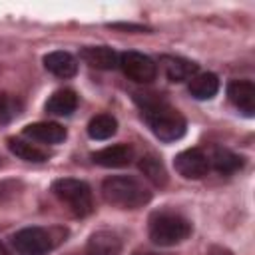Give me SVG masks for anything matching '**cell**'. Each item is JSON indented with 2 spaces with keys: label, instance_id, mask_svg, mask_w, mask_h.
Wrapping results in <instances>:
<instances>
[{
  "label": "cell",
  "instance_id": "obj_21",
  "mask_svg": "<svg viewBox=\"0 0 255 255\" xmlns=\"http://www.w3.org/2000/svg\"><path fill=\"white\" fill-rule=\"evenodd\" d=\"M12 116H18V102L8 96H0V122H6Z\"/></svg>",
  "mask_w": 255,
  "mask_h": 255
},
{
  "label": "cell",
  "instance_id": "obj_23",
  "mask_svg": "<svg viewBox=\"0 0 255 255\" xmlns=\"http://www.w3.org/2000/svg\"><path fill=\"white\" fill-rule=\"evenodd\" d=\"M114 28H120V30H135V32H143L145 28L139 26V24H110Z\"/></svg>",
  "mask_w": 255,
  "mask_h": 255
},
{
  "label": "cell",
  "instance_id": "obj_7",
  "mask_svg": "<svg viewBox=\"0 0 255 255\" xmlns=\"http://www.w3.org/2000/svg\"><path fill=\"white\" fill-rule=\"evenodd\" d=\"M173 167L185 179H199L209 171L211 165H209V157L203 149L189 147V149L179 151L173 157Z\"/></svg>",
  "mask_w": 255,
  "mask_h": 255
},
{
  "label": "cell",
  "instance_id": "obj_6",
  "mask_svg": "<svg viewBox=\"0 0 255 255\" xmlns=\"http://www.w3.org/2000/svg\"><path fill=\"white\" fill-rule=\"evenodd\" d=\"M118 66L129 80L137 84H149L157 76V64L141 52H124L120 56Z\"/></svg>",
  "mask_w": 255,
  "mask_h": 255
},
{
  "label": "cell",
  "instance_id": "obj_5",
  "mask_svg": "<svg viewBox=\"0 0 255 255\" xmlns=\"http://www.w3.org/2000/svg\"><path fill=\"white\" fill-rule=\"evenodd\" d=\"M54 245L56 237L42 227H24L12 235V247L20 255H46Z\"/></svg>",
  "mask_w": 255,
  "mask_h": 255
},
{
  "label": "cell",
  "instance_id": "obj_8",
  "mask_svg": "<svg viewBox=\"0 0 255 255\" xmlns=\"http://www.w3.org/2000/svg\"><path fill=\"white\" fill-rule=\"evenodd\" d=\"M229 102L243 112L245 116H253L255 112V84L249 80H233L227 84Z\"/></svg>",
  "mask_w": 255,
  "mask_h": 255
},
{
  "label": "cell",
  "instance_id": "obj_25",
  "mask_svg": "<svg viewBox=\"0 0 255 255\" xmlns=\"http://www.w3.org/2000/svg\"><path fill=\"white\" fill-rule=\"evenodd\" d=\"M133 255H157V253H149V251H137V253H133Z\"/></svg>",
  "mask_w": 255,
  "mask_h": 255
},
{
  "label": "cell",
  "instance_id": "obj_16",
  "mask_svg": "<svg viewBox=\"0 0 255 255\" xmlns=\"http://www.w3.org/2000/svg\"><path fill=\"white\" fill-rule=\"evenodd\" d=\"M189 94L195 100H211L217 92H219V78L211 72H203V74H195L189 80L187 86Z\"/></svg>",
  "mask_w": 255,
  "mask_h": 255
},
{
  "label": "cell",
  "instance_id": "obj_15",
  "mask_svg": "<svg viewBox=\"0 0 255 255\" xmlns=\"http://www.w3.org/2000/svg\"><path fill=\"white\" fill-rule=\"evenodd\" d=\"M88 255H120L122 253V241L112 231H96L86 247Z\"/></svg>",
  "mask_w": 255,
  "mask_h": 255
},
{
  "label": "cell",
  "instance_id": "obj_26",
  "mask_svg": "<svg viewBox=\"0 0 255 255\" xmlns=\"http://www.w3.org/2000/svg\"><path fill=\"white\" fill-rule=\"evenodd\" d=\"M0 255H6V247H4V243L0 241Z\"/></svg>",
  "mask_w": 255,
  "mask_h": 255
},
{
  "label": "cell",
  "instance_id": "obj_22",
  "mask_svg": "<svg viewBox=\"0 0 255 255\" xmlns=\"http://www.w3.org/2000/svg\"><path fill=\"white\" fill-rule=\"evenodd\" d=\"M20 187V181H14V179H4L0 181V201L12 197Z\"/></svg>",
  "mask_w": 255,
  "mask_h": 255
},
{
  "label": "cell",
  "instance_id": "obj_14",
  "mask_svg": "<svg viewBox=\"0 0 255 255\" xmlns=\"http://www.w3.org/2000/svg\"><path fill=\"white\" fill-rule=\"evenodd\" d=\"M6 143H8V149H10L16 157H20V159H24V161L42 163V161H48V157H50V151H48V149L40 147L38 143L26 141V139H22V137H8Z\"/></svg>",
  "mask_w": 255,
  "mask_h": 255
},
{
  "label": "cell",
  "instance_id": "obj_27",
  "mask_svg": "<svg viewBox=\"0 0 255 255\" xmlns=\"http://www.w3.org/2000/svg\"><path fill=\"white\" fill-rule=\"evenodd\" d=\"M0 165H2V157H0Z\"/></svg>",
  "mask_w": 255,
  "mask_h": 255
},
{
  "label": "cell",
  "instance_id": "obj_11",
  "mask_svg": "<svg viewBox=\"0 0 255 255\" xmlns=\"http://www.w3.org/2000/svg\"><path fill=\"white\" fill-rule=\"evenodd\" d=\"M24 137H30L32 141H40V143H62L68 135L66 128H62L56 122H36V124H28L22 129Z\"/></svg>",
  "mask_w": 255,
  "mask_h": 255
},
{
  "label": "cell",
  "instance_id": "obj_1",
  "mask_svg": "<svg viewBox=\"0 0 255 255\" xmlns=\"http://www.w3.org/2000/svg\"><path fill=\"white\" fill-rule=\"evenodd\" d=\"M135 102L141 108V116L153 135L161 141H175L183 137L187 129L185 118L155 94H135Z\"/></svg>",
  "mask_w": 255,
  "mask_h": 255
},
{
  "label": "cell",
  "instance_id": "obj_10",
  "mask_svg": "<svg viewBox=\"0 0 255 255\" xmlns=\"http://www.w3.org/2000/svg\"><path fill=\"white\" fill-rule=\"evenodd\" d=\"M159 64L169 82H187L195 74H199V66L181 56H161Z\"/></svg>",
  "mask_w": 255,
  "mask_h": 255
},
{
  "label": "cell",
  "instance_id": "obj_20",
  "mask_svg": "<svg viewBox=\"0 0 255 255\" xmlns=\"http://www.w3.org/2000/svg\"><path fill=\"white\" fill-rule=\"evenodd\" d=\"M139 169L141 173L157 187H163L167 183V171H165V165L155 157V155H143L139 159Z\"/></svg>",
  "mask_w": 255,
  "mask_h": 255
},
{
  "label": "cell",
  "instance_id": "obj_13",
  "mask_svg": "<svg viewBox=\"0 0 255 255\" xmlns=\"http://www.w3.org/2000/svg\"><path fill=\"white\" fill-rule=\"evenodd\" d=\"M44 66L50 74H54L58 78H64V80L76 76V72H78V60L70 52H62V50L46 54L44 56Z\"/></svg>",
  "mask_w": 255,
  "mask_h": 255
},
{
  "label": "cell",
  "instance_id": "obj_4",
  "mask_svg": "<svg viewBox=\"0 0 255 255\" xmlns=\"http://www.w3.org/2000/svg\"><path fill=\"white\" fill-rule=\"evenodd\" d=\"M52 193L68 205V209L78 215L84 217L88 213H92L94 209V201H92V189L86 181L82 179H74V177H60L52 183Z\"/></svg>",
  "mask_w": 255,
  "mask_h": 255
},
{
  "label": "cell",
  "instance_id": "obj_2",
  "mask_svg": "<svg viewBox=\"0 0 255 255\" xmlns=\"http://www.w3.org/2000/svg\"><path fill=\"white\" fill-rule=\"evenodd\" d=\"M102 195L110 205L122 209H137L151 201L149 187L131 175H112L102 183Z\"/></svg>",
  "mask_w": 255,
  "mask_h": 255
},
{
  "label": "cell",
  "instance_id": "obj_12",
  "mask_svg": "<svg viewBox=\"0 0 255 255\" xmlns=\"http://www.w3.org/2000/svg\"><path fill=\"white\" fill-rule=\"evenodd\" d=\"M80 58L88 66L98 70H114L118 68V62H120L118 52L110 46H84L80 50Z\"/></svg>",
  "mask_w": 255,
  "mask_h": 255
},
{
  "label": "cell",
  "instance_id": "obj_9",
  "mask_svg": "<svg viewBox=\"0 0 255 255\" xmlns=\"http://www.w3.org/2000/svg\"><path fill=\"white\" fill-rule=\"evenodd\" d=\"M135 151L131 145L128 143H116V145H108L104 149H98L92 153V161L102 165V167H124L129 165L133 159Z\"/></svg>",
  "mask_w": 255,
  "mask_h": 255
},
{
  "label": "cell",
  "instance_id": "obj_24",
  "mask_svg": "<svg viewBox=\"0 0 255 255\" xmlns=\"http://www.w3.org/2000/svg\"><path fill=\"white\" fill-rule=\"evenodd\" d=\"M209 255H233L227 247H221V245H213L211 249H209Z\"/></svg>",
  "mask_w": 255,
  "mask_h": 255
},
{
  "label": "cell",
  "instance_id": "obj_19",
  "mask_svg": "<svg viewBox=\"0 0 255 255\" xmlns=\"http://www.w3.org/2000/svg\"><path fill=\"white\" fill-rule=\"evenodd\" d=\"M118 131V122L114 116L110 114H100V116H94L88 124V135L92 139H108L112 137L114 133Z\"/></svg>",
  "mask_w": 255,
  "mask_h": 255
},
{
  "label": "cell",
  "instance_id": "obj_17",
  "mask_svg": "<svg viewBox=\"0 0 255 255\" xmlns=\"http://www.w3.org/2000/svg\"><path fill=\"white\" fill-rule=\"evenodd\" d=\"M78 108V96L74 90H58L46 102V112L52 116H70Z\"/></svg>",
  "mask_w": 255,
  "mask_h": 255
},
{
  "label": "cell",
  "instance_id": "obj_3",
  "mask_svg": "<svg viewBox=\"0 0 255 255\" xmlns=\"http://www.w3.org/2000/svg\"><path fill=\"white\" fill-rule=\"evenodd\" d=\"M149 239L159 247H173L191 235V223L175 211H155L147 225Z\"/></svg>",
  "mask_w": 255,
  "mask_h": 255
},
{
  "label": "cell",
  "instance_id": "obj_18",
  "mask_svg": "<svg viewBox=\"0 0 255 255\" xmlns=\"http://www.w3.org/2000/svg\"><path fill=\"white\" fill-rule=\"evenodd\" d=\"M243 163L245 161H243L241 155H237V153H233V151H229L225 147H217L213 151V155L209 157V165H213V169L219 171V173H223V175L235 173L237 169L243 167Z\"/></svg>",
  "mask_w": 255,
  "mask_h": 255
}]
</instances>
